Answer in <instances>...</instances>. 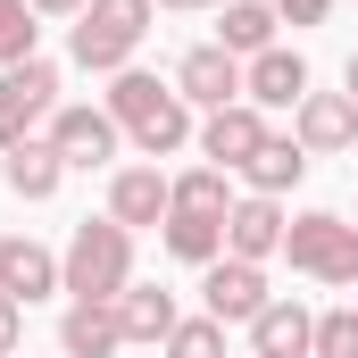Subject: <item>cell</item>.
<instances>
[{
    "instance_id": "obj_21",
    "label": "cell",
    "mask_w": 358,
    "mask_h": 358,
    "mask_svg": "<svg viewBox=\"0 0 358 358\" xmlns=\"http://www.w3.org/2000/svg\"><path fill=\"white\" fill-rule=\"evenodd\" d=\"M300 176H308V150H300L292 134H267V142H259V159L242 167V183H250V192H267V200H283Z\"/></svg>"
},
{
    "instance_id": "obj_11",
    "label": "cell",
    "mask_w": 358,
    "mask_h": 358,
    "mask_svg": "<svg viewBox=\"0 0 358 358\" xmlns=\"http://www.w3.org/2000/svg\"><path fill=\"white\" fill-rule=\"evenodd\" d=\"M176 92L192 108H225V100H242V59H234L225 42H192L176 59Z\"/></svg>"
},
{
    "instance_id": "obj_26",
    "label": "cell",
    "mask_w": 358,
    "mask_h": 358,
    "mask_svg": "<svg viewBox=\"0 0 358 358\" xmlns=\"http://www.w3.org/2000/svg\"><path fill=\"white\" fill-rule=\"evenodd\" d=\"M17 350H25V300L0 292V358H17Z\"/></svg>"
},
{
    "instance_id": "obj_23",
    "label": "cell",
    "mask_w": 358,
    "mask_h": 358,
    "mask_svg": "<svg viewBox=\"0 0 358 358\" xmlns=\"http://www.w3.org/2000/svg\"><path fill=\"white\" fill-rule=\"evenodd\" d=\"M34 42H42L34 8H25V0H0V76H8V67H25V59H42Z\"/></svg>"
},
{
    "instance_id": "obj_13",
    "label": "cell",
    "mask_w": 358,
    "mask_h": 358,
    "mask_svg": "<svg viewBox=\"0 0 358 358\" xmlns=\"http://www.w3.org/2000/svg\"><path fill=\"white\" fill-rule=\"evenodd\" d=\"M0 292L8 300H50V292H67L59 283V250L50 242H34V234H0Z\"/></svg>"
},
{
    "instance_id": "obj_27",
    "label": "cell",
    "mask_w": 358,
    "mask_h": 358,
    "mask_svg": "<svg viewBox=\"0 0 358 358\" xmlns=\"http://www.w3.org/2000/svg\"><path fill=\"white\" fill-rule=\"evenodd\" d=\"M267 8L283 25H325V17H334V0H267Z\"/></svg>"
},
{
    "instance_id": "obj_19",
    "label": "cell",
    "mask_w": 358,
    "mask_h": 358,
    "mask_svg": "<svg viewBox=\"0 0 358 358\" xmlns=\"http://www.w3.org/2000/svg\"><path fill=\"white\" fill-rule=\"evenodd\" d=\"M159 242H167V259H183V267H208V259H225V217H200V208H167Z\"/></svg>"
},
{
    "instance_id": "obj_3",
    "label": "cell",
    "mask_w": 358,
    "mask_h": 358,
    "mask_svg": "<svg viewBox=\"0 0 358 358\" xmlns=\"http://www.w3.org/2000/svg\"><path fill=\"white\" fill-rule=\"evenodd\" d=\"M59 283H67V300H125V283H134V234L117 217H84L67 234V250H59Z\"/></svg>"
},
{
    "instance_id": "obj_4",
    "label": "cell",
    "mask_w": 358,
    "mask_h": 358,
    "mask_svg": "<svg viewBox=\"0 0 358 358\" xmlns=\"http://www.w3.org/2000/svg\"><path fill=\"white\" fill-rule=\"evenodd\" d=\"M283 259H292V275H308V283L350 292L358 283V225L334 217V208H300V217L283 225Z\"/></svg>"
},
{
    "instance_id": "obj_12",
    "label": "cell",
    "mask_w": 358,
    "mask_h": 358,
    "mask_svg": "<svg viewBox=\"0 0 358 358\" xmlns=\"http://www.w3.org/2000/svg\"><path fill=\"white\" fill-rule=\"evenodd\" d=\"M283 200H267V192H242L234 200V217H225V259H250V267H267L275 250H283Z\"/></svg>"
},
{
    "instance_id": "obj_18",
    "label": "cell",
    "mask_w": 358,
    "mask_h": 358,
    "mask_svg": "<svg viewBox=\"0 0 358 358\" xmlns=\"http://www.w3.org/2000/svg\"><path fill=\"white\" fill-rule=\"evenodd\" d=\"M117 325H125V350H134V342H167V334L183 325V308H176V292H167V283H125Z\"/></svg>"
},
{
    "instance_id": "obj_28",
    "label": "cell",
    "mask_w": 358,
    "mask_h": 358,
    "mask_svg": "<svg viewBox=\"0 0 358 358\" xmlns=\"http://www.w3.org/2000/svg\"><path fill=\"white\" fill-rule=\"evenodd\" d=\"M34 17H84V0H25Z\"/></svg>"
},
{
    "instance_id": "obj_6",
    "label": "cell",
    "mask_w": 358,
    "mask_h": 358,
    "mask_svg": "<svg viewBox=\"0 0 358 358\" xmlns=\"http://www.w3.org/2000/svg\"><path fill=\"white\" fill-rule=\"evenodd\" d=\"M42 142L67 159V176H76V167H108V159L125 150L117 117H108V108H92V100H59V117L42 125Z\"/></svg>"
},
{
    "instance_id": "obj_1",
    "label": "cell",
    "mask_w": 358,
    "mask_h": 358,
    "mask_svg": "<svg viewBox=\"0 0 358 358\" xmlns=\"http://www.w3.org/2000/svg\"><path fill=\"white\" fill-rule=\"evenodd\" d=\"M108 117H117V134L142 150V159H176L183 142L200 134L192 125V100L176 92V76L159 84V76H142V67H125V76H108V100H100Z\"/></svg>"
},
{
    "instance_id": "obj_15",
    "label": "cell",
    "mask_w": 358,
    "mask_h": 358,
    "mask_svg": "<svg viewBox=\"0 0 358 358\" xmlns=\"http://www.w3.org/2000/svg\"><path fill=\"white\" fill-rule=\"evenodd\" d=\"M250 358H317V308L267 300V308L250 317Z\"/></svg>"
},
{
    "instance_id": "obj_17",
    "label": "cell",
    "mask_w": 358,
    "mask_h": 358,
    "mask_svg": "<svg viewBox=\"0 0 358 358\" xmlns=\"http://www.w3.org/2000/svg\"><path fill=\"white\" fill-rule=\"evenodd\" d=\"M59 350H67V358H117V350H125L117 300H67V317H59Z\"/></svg>"
},
{
    "instance_id": "obj_2",
    "label": "cell",
    "mask_w": 358,
    "mask_h": 358,
    "mask_svg": "<svg viewBox=\"0 0 358 358\" xmlns=\"http://www.w3.org/2000/svg\"><path fill=\"white\" fill-rule=\"evenodd\" d=\"M150 17H159V0H84V17L67 25V59L84 76H125L134 50L150 42Z\"/></svg>"
},
{
    "instance_id": "obj_8",
    "label": "cell",
    "mask_w": 358,
    "mask_h": 358,
    "mask_svg": "<svg viewBox=\"0 0 358 358\" xmlns=\"http://www.w3.org/2000/svg\"><path fill=\"white\" fill-rule=\"evenodd\" d=\"M292 142H300L308 159L358 150V100H350V92H317V84H308V100L292 108Z\"/></svg>"
},
{
    "instance_id": "obj_7",
    "label": "cell",
    "mask_w": 358,
    "mask_h": 358,
    "mask_svg": "<svg viewBox=\"0 0 358 358\" xmlns=\"http://www.w3.org/2000/svg\"><path fill=\"white\" fill-rule=\"evenodd\" d=\"M267 134H275V125H267V108H250V100H225V108H208V117H200V134H192V142H200V159H208V167L242 176V167L259 159V142H267Z\"/></svg>"
},
{
    "instance_id": "obj_16",
    "label": "cell",
    "mask_w": 358,
    "mask_h": 358,
    "mask_svg": "<svg viewBox=\"0 0 358 358\" xmlns=\"http://www.w3.org/2000/svg\"><path fill=\"white\" fill-rule=\"evenodd\" d=\"M0 183L25 200V208H42V200H59V183H67V159L34 134V142H17V150H0Z\"/></svg>"
},
{
    "instance_id": "obj_10",
    "label": "cell",
    "mask_w": 358,
    "mask_h": 358,
    "mask_svg": "<svg viewBox=\"0 0 358 358\" xmlns=\"http://www.w3.org/2000/svg\"><path fill=\"white\" fill-rule=\"evenodd\" d=\"M267 300H275L267 267H250V259H208V267H200V308H208L217 325H250Z\"/></svg>"
},
{
    "instance_id": "obj_29",
    "label": "cell",
    "mask_w": 358,
    "mask_h": 358,
    "mask_svg": "<svg viewBox=\"0 0 358 358\" xmlns=\"http://www.w3.org/2000/svg\"><path fill=\"white\" fill-rule=\"evenodd\" d=\"M342 92H350V100H358V50H350V59H342Z\"/></svg>"
},
{
    "instance_id": "obj_24",
    "label": "cell",
    "mask_w": 358,
    "mask_h": 358,
    "mask_svg": "<svg viewBox=\"0 0 358 358\" xmlns=\"http://www.w3.org/2000/svg\"><path fill=\"white\" fill-rule=\"evenodd\" d=\"M159 350H167V358H225V325L200 308V317H183V325L159 342Z\"/></svg>"
},
{
    "instance_id": "obj_25",
    "label": "cell",
    "mask_w": 358,
    "mask_h": 358,
    "mask_svg": "<svg viewBox=\"0 0 358 358\" xmlns=\"http://www.w3.org/2000/svg\"><path fill=\"white\" fill-rule=\"evenodd\" d=\"M317 358H358V308H325L317 317Z\"/></svg>"
},
{
    "instance_id": "obj_20",
    "label": "cell",
    "mask_w": 358,
    "mask_h": 358,
    "mask_svg": "<svg viewBox=\"0 0 358 358\" xmlns=\"http://www.w3.org/2000/svg\"><path fill=\"white\" fill-rule=\"evenodd\" d=\"M275 25H283V17H275L267 0H225V8H217V42H225L234 59H259V50H275Z\"/></svg>"
},
{
    "instance_id": "obj_32",
    "label": "cell",
    "mask_w": 358,
    "mask_h": 358,
    "mask_svg": "<svg viewBox=\"0 0 358 358\" xmlns=\"http://www.w3.org/2000/svg\"><path fill=\"white\" fill-rule=\"evenodd\" d=\"M350 225H358V217H350Z\"/></svg>"
},
{
    "instance_id": "obj_31",
    "label": "cell",
    "mask_w": 358,
    "mask_h": 358,
    "mask_svg": "<svg viewBox=\"0 0 358 358\" xmlns=\"http://www.w3.org/2000/svg\"><path fill=\"white\" fill-rule=\"evenodd\" d=\"M350 292H358V283H350ZM350 308H358V300H350Z\"/></svg>"
},
{
    "instance_id": "obj_22",
    "label": "cell",
    "mask_w": 358,
    "mask_h": 358,
    "mask_svg": "<svg viewBox=\"0 0 358 358\" xmlns=\"http://www.w3.org/2000/svg\"><path fill=\"white\" fill-rule=\"evenodd\" d=\"M176 208H200V217H234V183H225V167H183L176 176Z\"/></svg>"
},
{
    "instance_id": "obj_9",
    "label": "cell",
    "mask_w": 358,
    "mask_h": 358,
    "mask_svg": "<svg viewBox=\"0 0 358 358\" xmlns=\"http://www.w3.org/2000/svg\"><path fill=\"white\" fill-rule=\"evenodd\" d=\"M167 208H176V176H159V159L108 167V217H117L125 234H142V225H167Z\"/></svg>"
},
{
    "instance_id": "obj_5",
    "label": "cell",
    "mask_w": 358,
    "mask_h": 358,
    "mask_svg": "<svg viewBox=\"0 0 358 358\" xmlns=\"http://www.w3.org/2000/svg\"><path fill=\"white\" fill-rule=\"evenodd\" d=\"M50 117H59V67L50 59H25L0 76V150L34 142V125H50Z\"/></svg>"
},
{
    "instance_id": "obj_14",
    "label": "cell",
    "mask_w": 358,
    "mask_h": 358,
    "mask_svg": "<svg viewBox=\"0 0 358 358\" xmlns=\"http://www.w3.org/2000/svg\"><path fill=\"white\" fill-rule=\"evenodd\" d=\"M242 100L250 108H300L308 100V59L300 50H259V59H242Z\"/></svg>"
},
{
    "instance_id": "obj_30",
    "label": "cell",
    "mask_w": 358,
    "mask_h": 358,
    "mask_svg": "<svg viewBox=\"0 0 358 358\" xmlns=\"http://www.w3.org/2000/svg\"><path fill=\"white\" fill-rule=\"evenodd\" d=\"M159 8H225V0H159Z\"/></svg>"
}]
</instances>
